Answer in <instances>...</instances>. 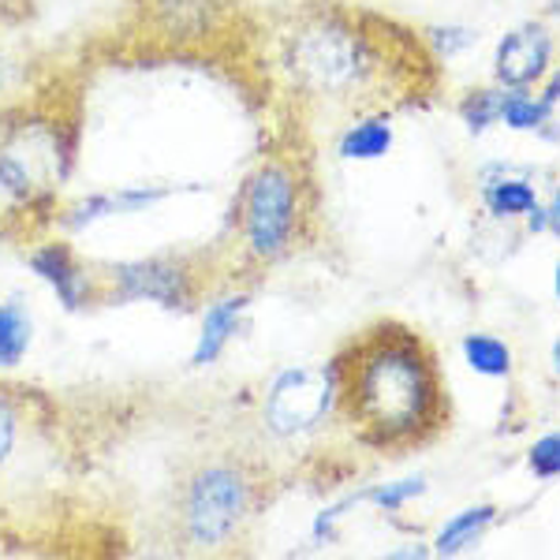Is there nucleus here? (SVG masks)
I'll list each match as a JSON object with an SVG mask.
<instances>
[{
    "label": "nucleus",
    "instance_id": "f257e3e1",
    "mask_svg": "<svg viewBox=\"0 0 560 560\" xmlns=\"http://www.w3.org/2000/svg\"><path fill=\"white\" fill-rule=\"evenodd\" d=\"M340 411L370 445H408L433 427L438 374L415 332L377 325L337 355Z\"/></svg>",
    "mask_w": 560,
    "mask_h": 560
},
{
    "label": "nucleus",
    "instance_id": "f03ea898",
    "mask_svg": "<svg viewBox=\"0 0 560 560\" xmlns=\"http://www.w3.org/2000/svg\"><path fill=\"white\" fill-rule=\"evenodd\" d=\"M75 165V120L65 105L15 102L0 108V213L23 240L52 229Z\"/></svg>",
    "mask_w": 560,
    "mask_h": 560
},
{
    "label": "nucleus",
    "instance_id": "7ed1b4c3",
    "mask_svg": "<svg viewBox=\"0 0 560 560\" xmlns=\"http://www.w3.org/2000/svg\"><path fill=\"white\" fill-rule=\"evenodd\" d=\"M277 75L300 97L348 102L370 94L382 75V38L340 8H306L273 31Z\"/></svg>",
    "mask_w": 560,
    "mask_h": 560
},
{
    "label": "nucleus",
    "instance_id": "20e7f679",
    "mask_svg": "<svg viewBox=\"0 0 560 560\" xmlns=\"http://www.w3.org/2000/svg\"><path fill=\"white\" fill-rule=\"evenodd\" d=\"M261 509V478L243 456H202L173 493L176 541L187 553H224L247 535Z\"/></svg>",
    "mask_w": 560,
    "mask_h": 560
},
{
    "label": "nucleus",
    "instance_id": "39448f33",
    "mask_svg": "<svg viewBox=\"0 0 560 560\" xmlns=\"http://www.w3.org/2000/svg\"><path fill=\"white\" fill-rule=\"evenodd\" d=\"M306 176L284 153H266L240 184L232 210V247L243 269H269L303 243Z\"/></svg>",
    "mask_w": 560,
    "mask_h": 560
},
{
    "label": "nucleus",
    "instance_id": "423d86ee",
    "mask_svg": "<svg viewBox=\"0 0 560 560\" xmlns=\"http://www.w3.org/2000/svg\"><path fill=\"white\" fill-rule=\"evenodd\" d=\"M97 269L102 306H158L165 314H198L210 288H217L213 258L195 250H153Z\"/></svg>",
    "mask_w": 560,
    "mask_h": 560
},
{
    "label": "nucleus",
    "instance_id": "0eeeda50",
    "mask_svg": "<svg viewBox=\"0 0 560 560\" xmlns=\"http://www.w3.org/2000/svg\"><path fill=\"white\" fill-rule=\"evenodd\" d=\"M340 408V374L332 363L280 366L261 388L258 419L261 430L277 441L306 438Z\"/></svg>",
    "mask_w": 560,
    "mask_h": 560
},
{
    "label": "nucleus",
    "instance_id": "6e6552de",
    "mask_svg": "<svg viewBox=\"0 0 560 560\" xmlns=\"http://www.w3.org/2000/svg\"><path fill=\"white\" fill-rule=\"evenodd\" d=\"M23 261L68 314H83L90 306H102V269L90 266L65 232L60 236H45V232L31 236Z\"/></svg>",
    "mask_w": 560,
    "mask_h": 560
},
{
    "label": "nucleus",
    "instance_id": "1a4fd4ad",
    "mask_svg": "<svg viewBox=\"0 0 560 560\" xmlns=\"http://www.w3.org/2000/svg\"><path fill=\"white\" fill-rule=\"evenodd\" d=\"M173 195H179L176 184H124V187L86 191L75 198H60L57 213H52V229L65 232V236H75V232L116 221V217L147 213L153 206L168 202Z\"/></svg>",
    "mask_w": 560,
    "mask_h": 560
},
{
    "label": "nucleus",
    "instance_id": "9d476101",
    "mask_svg": "<svg viewBox=\"0 0 560 560\" xmlns=\"http://www.w3.org/2000/svg\"><path fill=\"white\" fill-rule=\"evenodd\" d=\"M255 295L240 284L210 288V295L198 306V332L191 345V370H210L224 359L232 340L247 329V314Z\"/></svg>",
    "mask_w": 560,
    "mask_h": 560
},
{
    "label": "nucleus",
    "instance_id": "9b49d317",
    "mask_svg": "<svg viewBox=\"0 0 560 560\" xmlns=\"http://www.w3.org/2000/svg\"><path fill=\"white\" fill-rule=\"evenodd\" d=\"M224 0H142L139 20L165 45H206L224 31Z\"/></svg>",
    "mask_w": 560,
    "mask_h": 560
},
{
    "label": "nucleus",
    "instance_id": "f8f14e48",
    "mask_svg": "<svg viewBox=\"0 0 560 560\" xmlns=\"http://www.w3.org/2000/svg\"><path fill=\"white\" fill-rule=\"evenodd\" d=\"M549 60H553V38H549L546 26L538 23H523L520 31L504 34L501 45H497V83L504 90H523L530 83H538L549 71Z\"/></svg>",
    "mask_w": 560,
    "mask_h": 560
},
{
    "label": "nucleus",
    "instance_id": "ddd939ff",
    "mask_svg": "<svg viewBox=\"0 0 560 560\" xmlns=\"http://www.w3.org/2000/svg\"><path fill=\"white\" fill-rule=\"evenodd\" d=\"M31 422H34V404L31 393L0 382V475L12 471L15 459L31 441Z\"/></svg>",
    "mask_w": 560,
    "mask_h": 560
},
{
    "label": "nucleus",
    "instance_id": "4468645a",
    "mask_svg": "<svg viewBox=\"0 0 560 560\" xmlns=\"http://www.w3.org/2000/svg\"><path fill=\"white\" fill-rule=\"evenodd\" d=\"M396 142L393 120L385 113H363L359 120H351L337 139V158L340 161H382Z\"/></svg>",
    "mask_w": 560,
    "mask_h": 560
},
{
    "label": "nucleus",
    "instance_id": "2eb2a0df",
    "mask_svg": "<svg viewBox=\"0 0 560 560\" xmlns=\"http://www.w3.org/2000/svg\"><path fill=\"white\" fill-rule=\"evenodd\" d=\"M34 348V318L23 300H0V374H12L26 363Z\"/></svg>",
    "mask_w": 560,
    "mask_h": 560
},
{
    "label": "nucleus",
    "instance_id": "dca6fc26",
    "mask_svg": "<svg viewBox=\"0 0 560 560\" xmlns=\"http://www.w3.org/2000/svg\"><path fill=\"white\" fill-rule=\"evenodd\" d=\"M493 516H497L493 504H475V509L456 512V516L438 530L430 553L433 557H456V553H464V549H471L475 541L486 535V527L493 523Z\"/></svg>",
    "mask_w": 560,
    "mask_h": 560
},
{
    "label": "nucleus",
    "instance_id": "f3484780",
    "mask_svg": "<svg viewBox=\"0 0 560 560\" xmlns=\"http://www.w3.org/2000/svg\"><path fill=\"white\" fill-rule=\"evenodd\" d=\"M482 202L486 210H490L493 217H520L527 210H535L538 206V195L535 187L527 184V179L520 176H501V179H490V184L482 187Z\"/></svg>",
    "mask_w": 560,
    "mask_h": 560
},
{
    "label": "nucleus",
    "instance_id": "a211bd4d",
    "mask_svg": "<svg viewBox=\"0 0 560 560\" xmlns=\"http://www.w3.org/2000/svg\"><path fill=\"white\" fill-rule=\"evenodd\" d=\"M464 359L467 366L475 370V374L482 377H509L512 370V351L504 340L497 337H486V332H471V337H464Z\"/></svg>",
    "mask_w": 560,
    "mask_h": 560
},
{
    "label": "nucleus",
    "instance_id": "6ab92c4d",
    "mask_svg": "<svg viewBox=\"0 0 560 560\" xmlns=\"http://www.w3.org/2000/svg\"><path fill=\"white\" fill-rule=\"evenodd\" d=\"M549 116H553V105L546 97H530L523 90H504L501 124H509L512 131H538L549 124Z\"/></svg>",
    "mask_w": 560,
    "mask_h": 560
},
{
    "label": "nucleus",
    "instance_id": "aec40b11",
    "mask_svg": "<svg viewBox=\"0 0 560 560\" xmlns=\"http://www.w3.org/2000/svg\"><path fill=\"white\" fill-rule=\"evenodd\" d=\"M427 493V478L422 475H408V478H396V482H382V486H370V490L359 493V504H370L377 512H400L404 504H411L415 497Z\"/></svg>",
    "mask_w": 560,
    "mask_h": 560
},
{
    "label": "nucleus",
    "instance_id": "412c9836",
    "mask_svg": "<svg viewBox=\"0 0 560 560\" xmlns=\"http://www.w3.org/2000/svg\"><path fill=\"white\" fill-rule=\"evenodd\" d=\"M501 102H504V90H475V94L459 105V116H464L467 128L478 135L501 120Z\"/></svg>",
    "mask_w": 560,
    "mask_h": 560
},
{
    "label": "nucleus",
    "instance_id": "4be33fe9",
    "mask_svg": "<svg viewBox=\"0 0 560 560\" xmlns=\"http://www.w3.org/2000/svg\"><path fill=\"white\" fill-rule=\"evenodd\" d=\"M355 504H359V493H348V497H340V501L325 504L318 516L311 520V541H314V546H332V541H337L340 523H345V516L355 509Z\"/></svg>",
    "mask_w": 560,
    "mask_h": 560
},
{
    "label": "nucleus",
    "instance_id": "5701e85b",
    "mask_svg": "<svg viewBox=\"0 0 560 560\" xmlns=\"http://www.w3.org/2000/svg\"><path fill=\"white\" fill-rule=\"evenodd\" d=\"M427 42L433 45V49H438V57L453 60V57L467 52L478 42V31H471V26H430Z\"/></svg>",
    "mask_w": 560,
    "mask_h": 560
},
{
    "label": "nucleus",
    "instance_id": "b1692460",
    "mask_svg": "<svg viewBox=\"0 0 560 560\" xmlns=\"http://www.w3.org/2000/svg\"><path fill=\"white\" fill-rule=\"evenodd\" d=\"M527 467L538 478H557L560 475V430L557 433H546V438H538L535 445H530Z\"/></svg>",
    "mask_w": 560,
    "mask_h": 560
},
{
    "label": "nucleus",
    "instance_id": "393cba45",
    "mask_svg": "<svg viewBox=\"0 0 560 560\" xmlns=\"http://www.w3.org/2000/svg\"><path fill=\"white\" fill-rule=\"evenodd\" d=\"M20 79H23V65H20V57H15L12 42H8L4 31H0V108H4L8 97L15 94Z\"/></svg>",
    "mask_w": 560,
    "mask_h": 560
},
{
    "label": "nucleus",
    "instance_id": "a878e982",
    "mask_svg": "<svg viewBox=\"0 0 560 560\" xmlns=\"http://www.w3.org/2000/svg\"><path fill=\"white\" fill-rule=\"evenodd\" d=\"M541 97H546V102L549 105H560V68L553 71V79H549V83H546V90H541Z\"/></svg>",
    "mask_w": 560,
    "mask_h": 560
},
{
    "label": "nucleus",
    "instance_id": "bb28decb",
    "mask_svg": "<svg viewBox=\"0 0 560 560\" xmlns=\"http://www.w3.org/2000/svg\"><path fill=\"white\" fill-rule=\"evenodd\" d=\"M388 557H393V560H422V557H430V549H422V546H411V549H388Z\"/></svg>",
    "mask_w": 560,
    "mask_h": 560
},
{
    "label": "nucleus",
    "instance_id": "cd10ccee",
    "mask_svg": "<svg viewBox=\"0 0 560 560\" xmlns=\"http://www.w3.org/2000/svg\"><path fill=\"white\" fill-rule=\"evenodd\" d=\"M527 217H530V221H527V229H530V232H546V229H549V217H546V210H541V206H535V210H527Z\"/></svg>",
    "mask_w": 560,
    "mask_h": 560
},
{
    "label": "nucleus",
    "instance_id": "c85d7f7f",
    "mask_svg": "<svg viewBox=\"0 0 560 560\" xmlns=\"http://www.w3.org/2000/svg\"><path fill=\"white\" fill-rule=\"evenodd\" d=\"M546 217H549V229H553L557 236H560V187H557V191H553V202H549Z\"/></svg>",
    "mask_w": 560,
    "mask_h": 560
},
{
    "label": "nucleus",
    "instance_id": "c756f323",
    "mask_svg": "<svg viewBox=\"0 0 560 560\" xmlns=\"http://www.w3.org/2000/svg\"><path fill=\"white\" fill-rule=\"evenodd\" d=\"M15 236H20V232H15V224L8 221L4 213H0V243H4V240H15Z\"/></svg>",
    "mask_w": 560,
    "mask_h": 560
},
{
    "label": "nucleus",
    "instance_id": "7c9ffc66",
    "mask_svg": "<svg viewBox=\"0 0 560 560\" xmlns=\"http://www.w3.org/2000/svg\"><path fill=\"white\" fill-rule=\"evenodd\" d=\"M553 370L560 374V337H557V345H553Z\"/></svg>",
    "mask_w": 560,
    "mask_h": 560
},
{
    "label": "nucleus",
    "instance_id": "2f4dec72",
    "mask_svg": "<svg viewBox=\"0 0 560 560\" xmlns=\"http://www.w3.org/2000/svg\"><path fill=\"white\" fill-rule=\"evenodd\" d=\"M553 292H557V300H560V261H557V273H553Z\"/></svg>",
    "mask_w": 560,
    "mask_h": 560
}]
</instances>
